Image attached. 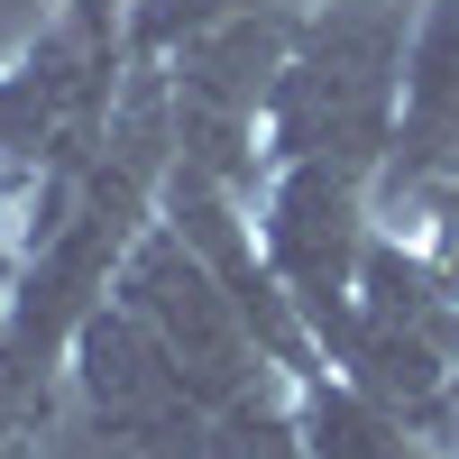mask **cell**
<instances>
[{"label":"cell","instance_id":"7a4b0ae2","mask_svg":"<svg viewBox=\"0 0 459 459\" xmlns=\"http://www.w3.org/2000/svg\"><path fill=\"white\" fill-rule=\"evenodd\" d=\"M404 0H313L294 28V56L266 92V166L285 157H331L377 175L395 147V92H404Z\"/></svg>","mask_w":459,"mask_h":459},{"label":"cell","instance_id":"7c38bea8","mask_svg":"<svg viewBox=\"0 0 459 459\" xmlns=\"http://www.w3.org/2000/svg\"><path fill=\"white\" fill-rule=\"evenodd\" d=\"M120 10H138V0H120Z\"/></svg>","mask_w":459,"mask_h":459},{"label":"cell","instance_id":"3957f363","mask_svg":"<svg viewBox=\"0 0 459 459\" xmlns=\"http://www.w3.org/2000/svg\"><path fill=\"white\" fill-rule=\"evenodd\" d=\"M110 303L157 340L166 368L184 377V395L212 404V413L248 404V395H266V386H294V377L257 350V331H248L239 303H230V285L184 248L175 221H147V230H138V248H129V266H120V285H110Z\"/></svg>","mask_w":459,"mask_h":459},{"label":"cell","instance_id":"8992f818","mask_svg":"<svg viewBox=\"0 0 459 459\" xmlns=\"http://www.w3.org/2000/svg\"><path fill=\"white\" fill-rule=\"evenodd\" d=\"M303 441H313V459H441L404 413L359 395L350 377H313L303 386Z\"/></svg>","mask_w":459,"mask_h":459},{"label":"cell","instance_id":"8fae6325","mask_svg":"<svg viewBox=\"0 0 459 459\" xmlns=\"http://www.w3.org/2000/svg\"><path fill=\"white\" fill-rule=\"evenodd\" d=\"M404 10H423V0H404Z\"/></svg>","mask_w":459,"mask_h":459},{"label":"cell","instance_id":"6da1fadb","mask_svg":"<svg viewBox=\"0 0 459 459\" xmlns=\"http://www.w3.org/2000/svg\"><path fill=\"white\" fill-rule=\"evenodd\" d=\"M129 10L120 0H65V10L0 65V212L37 239L74 184L92 175L110 110L129 83Z\"/></svg>","mask_w":459,"mask_h":459},{"label":"cell","instance_id":"52a82bcc","mask_svg":"<svg viewBox=\"0 0 459 459\" xmlns=\"http://www.w3.org/2000/svg\"><path fill=\"white\" fill-rule=\"evenodd\" d=\"M157 459H313V441H303V386H266L230 413H203Z\"/></svg>","mask_w":459,"mask_h":459},{"label":"cell","instance_id":"5b68a950","mask_svg":"<svg viewBox=\"0 0 459 459\" xmlns=\"http://www.w3.org/2000/svg\"><path fill=\"white\" fill-rule=\"evenodd\" d=\"M459 184V0H423L404 37V92H395V147L377 166V194Z\"/></svg>","mask_w":459,"mask_h":459},{"label":"cell","instance_id":"ba28073f","mask_svg":"<svg viewBox=\"0 0 459 459\" xmlns=\"http://www.w3.org/2000/svg\"><path fill=\"white\" fill-rule=\"evenodd\" d=\"M257 10H313V0H138L129 10V56L157 65V56L184 47V37H203L221 19H257Z\"/></svg>","mask_w":459,"mask_h":459},{"label":"cell","instance_id":"9c48e42d","mask_svg":"<svg viewBox=\"0 0 459 459\" xmlns=\"http://www.w3.org/2000/svg\"><path fill=\"white\" fill-rule=\"evenodd\" d=\"M423 441H432L441 459H459V368H450V386H441V404H432V423H423Z\"/></svg>","mask_w":459,"mask_h":459},{"label":"cell","instance_id":"30bf717a","mask_svg":"<svg viewBox=\"0 0 459 459\" xmlns=\"http://www.w3.org/2000/svg\"><path fill=\"white\" fill-rule=\"evenodd\" d=\"M47 459H74V450H47Z\"/></svg>","mask_w":459,"mask_h":459},{"label":"cell","instance_id":"277c9868","mask_svg":"<svg viewBox=\"0 0 459 459\" xmlns=\"http://www.w3.org/2000/svg\"><path fill=\"white\" fill-rule=\"evenodd\" d=\"M248 212H257V248L276 266L285 303L331 359L340 331H350V303H359L368 239H377V175L331 166V157H285V166H266Z\"/></svg>","mask_w":459,"mask_h":459}]
</instances>
